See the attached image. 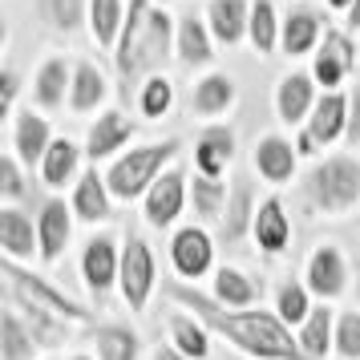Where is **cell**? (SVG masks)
I'll use <instances>...</instances> for the list:
<instances>
[{
	"label": "cell",
	"mask_w": 360,
	"mask_h": 360,
	"mask_svg": "<svg viewBox=\"0 0 360 360\" xmlns=\"http://www.w3.org/2000/svg\"><path fill=\"white\" fill-rule=\"evenodd\" d=\"M174 300L191 304L214 332H223L227 340H235L239 348L255 352V356H267V360H316V356H308V352H300L295 340H292V332L279 324L276 316H267V311H227V308H219V304H211V300H202V295L186 292V288H174Z\"/></svg>",
	"instance_id": "obj_1"
},
{
	"label": "cell",
	"mask_w": 360,
	"mask_h": 360,
	"mask_svg": "<svg viewBox=\"0 0 360 360\" xmlns=\"http://www.w3.org/2000/svg\"><path fill=\"white\" fill-rule=\"evenodd\" d=\"M166 49H170V20H166V13H146V4L134 0L130 29H126L122 49H117V69H122V77L134 82L138 73L154 69L158 61H166Z\"/></svg>",
	"instance_id": "obj_2"
},
{
	"label": "cell",
	"mask_w": 360,
	"mask_h": 360,
	"mask_svg": "<svg viewBox=\"0 0 360 360\" xmlns=\"http://www.w3.org/2000/svg\"><path fill=\"white\" fill-rule=\"evenodd\" d=\"M311 195L328 211H340L348 202H356L360 198V166L348 162V158H332V162L316 166L311 170Z\"/></svg>",
	"instance_id": "obj_3"
},
{
	"label": "cell",
	"mask_w": 360,
	"mask_h": 360,
	"mask_svg": "<svg viewBox=\"0 0 360 360\" xmlns=\"http://www.w3.org/2000/svg\"><path fill=\"white\" fill-rule=\"evenodd\" d=\"M174 154V142H166V146H146V150H134L130 158H122L114 166V174H110V186H114V195L122 198H134L146 191V182L158 174V166L166 162Z\"/></svg>",
	"instance_id": "obj_4"
},
{
	"label": "cell",
	"mask_w": 360,
	"mask_h": 360,
	"mask_svg": "<svg viewBox=\"0 0 360 360\" xmlns=\"http://www.w3.org/2000/svg\"><path fill=\"white\" fill-rule=\"evenodd\" d=\"M4 279L13 283V295H17L20 304H29L33 311H45V316H65V320H85V311L77 304H69L61 292H53L45 279H33L17 271L13 263H4Z\"/></svg>",
	"instance_id": "obj_5"
},
{
	"label": "cell",
	"mask_w": 360,
	"mask_h": 360,
	"mask_svg": "<svg viewBox=\"0 0 360 360\" xmlns=\"http://www.w3.org/2000/svg\"><path fill=\"white\" fill-rule=\"evenodd\" d=\"M150 288H154V255H150V247L142 239H130L126 255H122V292L130 300V308L146 304Z\"/></svg>",
	"instance_id": "obj_6"
},
{
	"label": "cell",
	"mask_w": 360,
	"mask_h": 360,
	"mask_svg": "<svg viewBox=\"0 0 360 360\" xmlns=\"http://www.w3.org/2000/svg\"><path fill=\"white\" fill-rule=\"evenodd\" d=\"M174 267H179L182 276H202L211 267V239L195 227L182 231L179 239H174Z\"/></svg>",
	"instance_id": "obj_7"
},
{
	"label": "cell",
	"mask_w": 360,
	"mask_h": 360,
	"mask_svg": "<svg viewBox=\"0 0 360 360\" xmlns=\"http://www.w3.org/2000/svg\"><path fill=\"white\" fill-rule=\"evenodd\" d=\"M182 211V174H166L162 182H154V191L146 198V214L150 223H170L174 214Z\"/></svg>",
	"instance_id": "obj_8"
},
{
	"label": "cell",
	"mask_w": 360,
	"mask_h": 360,
	"mask_svg": "<svg viewBox=\"0 0 360 360\" xmlns=\"http://www.w3.org/2000/svg\"><path fill=\"white\" fill-rule=\"evenodd\" d=\"M348 69H352V45H348L340 33L324 37V53H320V61H316V77L324 85H336Z\"/></svg>",
	"instance_id": "obj_9"
},
{
	"label": "cell",
	"mask_w": 360,
	"mask_h": 360,
	"mask_svg": "<svg viewBox=\"0 0 360 360\" xmlns=\"http://www.w3.org/2000/svg\"><path fill=\"white\" fill-rule=\"evenodd\" d=\"M69 243V211L65 202H49L41 211V255L57 259V251Z\"/></svg>",
	"instance_id": "obj_10"
},
{
	"label": "cell",
	"mask_w": 360,
	"mask_h": 360,
	"mask_svg": "<svg viewBox=\"0 0 360 360\" xmlns=\"http://www.w3.org/2000/svg\"><path fill=\"white\" fill-rule=\"evenodd\" d=\"M308 279H311V288H316L320 295H340L344 292V263H340V255H336L332 247L316 251V259H311V267H308Z\"/></svg>",
	"instance_id": "obj_11"
},
{
	"label": "cell",
	"mask_w": 360,
	"mask_h": 360,
	"mask_svg": "<svg viewBox=\"0 0 360 360\" xmlns=\"http://www.w3.org/2000/svg\"><path fill=\"white\" fill-rule=\"evenodd\" d=\"M130 130H134V126L126 122V117L105 114L98 126L89 130V158H105V154H114V150L130 138Z\"/></svg>",
	"instance_id": "obj_12"
},
{
	"label": "cell",
	"mask_w": 360,
	"mask_h": 360,
	"mask_svg": "<svg viewBox=\"0 0 360 360\" xmlns=\"http://www.w3.org/2000/svg\"><path fill=\"white\" fill-rule=\"evenodd\" d=\"M114 243L110 239H94V243L85 247V279H89V288H110L114 283Z\"/></svg>",
	"instance_id": "obj_13"
},
{
	"label": "cell",
	"mask_w": 360,
	"mask_h": 360,
	"mask_svg": "<svg viewBox=\"0 0 360 360\" xmlns=\"http://www.w3.org/2000/svg\"><path fill=\"white\" fill-rule=\"evenodd\" d=\"M0 247L8 255H33V223L17 211H0Z\"/></svg>",
	"instance_id": "obj_14"
},
{
	"label": "cell",
	"mask_w": 360,
	"mask_h": 360,
	"mask_svg": "<svg viewBox=\"0 0 360 360\" xmlns=\"http://www.w3.org/2000/svg\"><path fill=\"white\" fill-rule=\"evenodd\" d=\"M231 134L227 130H207L202 134V142H198V170L211 179V174H219L223 166H227V158H231Z\"/></svg>",
	"instance_id": "obj_15"
},
{
	"label": "cell",
	"mask_w": 360,
	"mask_h": 360,
	"mask_svg": "<svg viewBox=\"0 0 360 360\" xmlns=\"http://www.w3.org/2000/svg\"><path fill=\"white\" fill-rule=\"evenodd\" d=\"M255 162H259V170L267 174V179L283 182L288 174H292L295 154H292V146H288V142H279V138H267V142L255 150Z\"/></svg>",
	"instance_id": "obj_16"
},
{
	"label": "cell",
	"mask_w": 360,
	"mask_h": 360,
	"mask_svg": "<svg viewBox=\"0 0 360 360\" xmlns=\"http://www.w3.org/2000/svg\"><path fill=\"white\" fill-rule=\"evenodd\" d=\"M308 101H311L308 77H300V73L283 77V85H279V114L288 117V122H300L304 110H308Z\"/></svg>",
	"instance_id": "obj_17"
},
{
	"label": "cell",
	"mask_w": 360,
	"mask_h": 360,
	"mask_svg": "<svg viewBox=\"0 0 360 360\" xmlns=\"http://www.w3.org/2000/svg\"><path fill=\"white\" fill-rule=\"evenodd\" d=\"M255 235L267 251H283L288 243V219H283V207L279 202H267L259 211V223H255Z\"/></svg>",
	"instance_id": "obj_18"
},
{
	"label": "cell",
	"mask_w": 360,
	"mask_h": 360,
	"mask_svg": "<svg viewBox=\"0 0 360 360\" xmlns=\"http://www.w3.org/2000/svg\"><path fill=\"white\" fill-rule=\"evenodd\" d=\"M344 126V101L332 94L316 105V117H311V142H332Z\"/></svg>",
	"instance_id": "obj_19"
},
{
	"label": "cell",
	"mask_w": 360,
	"mask_h": 360,
	"mask_svg": "<svg viewBox=\"0 0 360 360\" xmlns=\"http://www.w3.org/2000/svg\"><path fill=\"white\" fill-rule=\"evenodd\" d=\"M211 20H214V33L223 41H239L243 37V0H214L211 4Z\"/></svg>",
	"instance_id": "obj_20"
},
{
	"label": "cell",
	"mask_w": 360,
	"mask_h": 360,
	"mask_svg": "<svg viewBox=\"0 0 360 360\" xmlns=\"http://www.w3.org/2000/svg\"><path fill=\"white\" fill-rule=\"evenodd\" d=\"M45 142H49V126L41 122V117L33 114H25L20 117V126H17V146H20V158H41L45 154Z\"/></svg>",
	"instance_id": "obj_21"
},
{
	"label": "cell",
	"mask_w": 360,
	"mask_h": 360,
	"mask_svg": "<svg viewBox=\"0 0 360 360\" xmlns=\"http://www.w3.org/2000/svg\"><path fill=\"white\" fill-rule=\"evenodd\" d=\"M182 61H191V65H202V61H211V41H207V29L198 25L195 17L182 20Z\"/></svg>",
	"instance_id": "obj_22"
},
{
	"label": "cell",
	"mask_w": 360,
	"mask_h": 360,
	"mask_svg": "<svg viewBox=\"0 0 360 360\" xmlns=\"http://www.w3.org/2000/svg\"><path fill=\"white\" fill-rule=\"evenodd\" d=\"M77 211L85 214V219H101V214L110 211V202H105V186H101L98 170H89L82 179V186H77Z\"/></svg>",
	"instance_id": "obj_23"
},
{
	"label": "cell",
	"mask_w": 360,
	"mask_h": 360,
	"mask_svg": "<svg viewBox=\"0 0 360 360\" xmlns=\"http://www.w3.org/2000/svg\"><path fill=\"white\" fill-rule=\"evenodd\" d=\"M328 336H332V311L320 308L308 316V324H304V348H308V356L324 360L328 352Z\"/></svg>",
	"instance_id": "obj_24"
},
{
	"label": "cell",
	"mask_w": 360,
	"mask_h": 360,
	"mask_svg": "<svg viewBox=\"0 0 360 360\" xmlns=\"http://www.w3.org/2000/svg\"><path fill=\"white\" fill-rule=\"evenodd\" d=\"M73 166H77V150H73V142H53L49 154H45V179H49L53 186H61V182L73 174Z\"/></svg>",
	"instance_id": "obj_25"
},
{
	"label": "cell",
	"mask_w": 360,
	"mask_h": 360,
	"mask_svg": "<svg viewBox=\"0 0 360 360\" xmlns=\"http://www.w3.org/2000/svg\"><path fill=\"white\" fill-rule=\"evenodd\" d=\"M0 348H4V360H25L33 352V340L25 336L17 316H4V324H0Z\"/></svg>",
	"instance_id": "obj_26"
},
{
	"label": "cell",
	"mask_w": 360,
	"mask_h": 360,
	"mask_svg": "<svg viewBox=\"0 0 360 360\" xmlns=\"http://www.w3.org/2000/svg\"><path fill=\"white\" fill-rule=\"evenodd\" d=\"M231 101V82L227 77H207V82L195 89V110L198 114H214Z\"/></svg>",
	"instance_id": "obj_27"
},
{
	"label": "cell",
	"mask_w": 360,
	"mask_h": 360,
	"mask_svg": "<svg viewBox=\"0 0 360 360\" xmlns=\"http://www.w3.org/2000/svg\"><path fill=\"white\" fill-rule=\"evenodd\" d=\"M98 348L105 360H134L138 340H134V332H126V328H105L98 336Z\"/></svg>",
	"instance_id": "obj_28"
},
{
	"label": "cell",
	"mask_w": 360,
	"mask_h": 360,
	"mask_svg": "<svg viewBox=\"0 0 360 360\" xmlns=\"http://www.w3.org/2000/svg\"><path fill=\"white\" fill-rule=\"evenodd\" d=\"M101 94H105V85H101V73L94 65H82L77 69V85H73V105L77 110H89V105H98Z\"/></svg>",
	"instance_id": "obj_29"
},
{
	"label": "cell",
	"mask_w": 360,
	"mask_h": 360,
	"mask_svg": "<svg viewBox=\"0 0 360 360\" xmlns=\"http://www.w3.org/2000/svg\"><path fill=\"white\" fill-rule=\"evenodd\" d=\"M316 20L308 17V13H300V17L288 20V29H283V45H288V53H308L311 41H316Z\"/></svg>",
	"instance_id": "obj_30"
},
{
	"label": "cell",
	"mask_w": 360,
	"mask_h": 360,
	"mask_svg": "<svg viewBox=\"0 0 360 360\" xmlns=\"http://www.w3.org/2000/svg\"><path fill=\"white\" fill-rule=\"evenodd\" d=\"M214 288H219V300L223 304H251V295H255V288L239 271H227V267L214 276Z\"/></svg>",
	"instance_id": "obj_31"
},
{
	"label": "cell",
	"mask_w": 360,
	"mask_h": 360,
	"mask_svg": "<svg viewBox=\"0 0 360 360\" xmlns=\"http://www.w3.org/2000/svg\"><path fill=\"white\" fill-rule=\"evenodd\" d=\"M251 41H255V49L267 53L276 45V13H271V4H255V13H251Z\"/></svg>",
	"instance_id": "obj_32"
},
{
	"label": "cell",
	"mask_w": 360,
	"mask_h": 360,
	"mask_svg": "<svg viewBox=\"0 0 360 360\" xmlns=\"http://www.w3.org/2000/svg\"><path fill=\"white\" fill-rule=\"evenodd\" d=\"M61 94H65V61H49L45 73H41V82H37V98L45 105H57Z\"/></svg>",
	"instance_id": "obj_33"
},
{
	"label": "cell",
	"mask_w": 360,
	"mask_h": 360,
	"mask_svg": "<svg viewBox=\"0 0 360 360\" xmlns=\"http://www.w3.org/2000/svg\"><path fill=\"white\" fill-rule=\"evenodd\" d=\"M174 336H179V348L186 352V356L202 360L207 352H211V344H207V336H202V332H198V328L191 324V320H182V316L174 320Z\"/></svg>",
	"instance_id": "obj_34"
},
{
	"label": "cell",
	"mask_w": 360,
	"mask_h": 360,
	"mask_svg": "<svg viewBox=\"0 0 360 360\" xmlns=\"http://www.w3.org/2000/svg\"><path fill=\"white\" fill-rule=\"evenodd\" d=\"M117 33V0H94V37L98 45L114 41Z\"/></svg>",
	"instance_id": "obj_35"
},
{
	"label": "cell",
	"mask_w": 360,
	"mask_h": 360,
	"mask_svg": "<svg viewBox=\"0 0 360 360\" xmlns=\"http://www.w3.org/2000/svg\"><path fill=\"white\" fill-rule=\"evenodd\" d=\"M247 207H251V191H247V182H239V186H235L231 214H227V223H223L227 239H239V235H243V227H247Z\"/></svg>",
	"instance_id": "obj_36"
},
{
	"label": "cell",
	"mask_w": 360,
	"mask_h": 360,
	"mask_svg": "<svg viewBox=\"0 0 360 360\" xmlns=\"http://www.w3.org/2000/svg\"><path fill=\"white\" fill-rule=\"evenodd\" d=\"M279 316L283 320H308V300H304V288H295V283H288L283 292H279Z\"/></svg>",
	"instance_id": "obj_37"
},
{
	"label": "cell",
	"mask_w": 360,
	"mask_h": 360,
	"mask_svg": "<svg viewBox=\"0 0 360 360\" xmlns=\"http://www.w3.org/2000/svg\"><path fill=\"white\" fill-rule=\"evenodd\" d=\"M219 202H223V191H219V182L198 179V182H195V207H198V211L211 219V214H219Z\"/></svg>",
	"instance_id": "obj_38"
},
{
	"label": "cell",
	"mask_w": 360,
	"mask_h": 360,
	"mask_svg": "<svg viewBox=\"0 0 360 360\" xmlns=\"http://www.w3.org/2000/svg\"><path fill=\"white\" fill-rule=\"evenodd\" d=\"M142 110H146L150 117L166 114V110H170V85L166 82H150L146 94H142Z\"/></svg>",
	"instance_id": "obj_39"
},
{
	"label": "cell",
	"mask_w": 360,
	"mask_h": 360,
	"mask_svg": "<svg viewBox=\"0 0 360 360\" xmlns=\"http://www.w3.org/2000/svg\"><path fill=\"white\" fill-rule=\"evenodd\" d=\"M340 352L344 356H360V316L356 311L340 316Z\"/></svg>",
	"instance_id": "obj_40"
},
{
	"label": "cell",
	"mask_w": 360,
	"mask_h": 360,
	"mask_svg": "<svg viewBox=\"0 0 360 360\" xmlns=\"http://www.w3.org/2000/svg\"><path fill=\"white\" fill-rule=\"evenodd\" d=\"M49 13L57 20V29H77L82 20V0H49Z\"/></svg>",
	"instance_id": "obj_41"
},
{
	"label": "cell",
	"mask_w": 360,
	"mask_h": 360,
	"mask_svg": "<svg viewBox=\"0 0 360 360\" xmlns=\"http://www.w3.org/2000/svg\"><path fill=\"white\" fill-rule=\"evenodd\" d=\"M0 186H4V195H8V198L20 195V179H17V166H13V158H0Z\"/></svg>",
	"instance_id": "obj_42"
},
{
	"label": "cell",
	"mask_w": 360,
	"mask_h": 360,
	"mask_svg": "<svg viewBox=\"0 0 360 360\" xmlns=\"http://www.w3.org/2000/svg\"><path fill=\"white\" fill-rule=\"evenodd\" d=\"M348 138H352V142H360V94H356V101H352V122H348Z\"/></svg>",
	"instance_id": "obj_43"
},
{
	"label": "cell",
	"mask_w": 360,
	"mask_h": 360,
	"mask_svg": "<svg viewBox=\"0 0 360 360\" xmlns=\"http://www.w3.org/2000/svg\"><path fill=\"white\" fill-rule=\"evenodd\" d=\"M0 89H4V94H0V101L8 105V101H13V94H17V77H13V73H4V77H0Z\"/></svg>",
	"instance_id": "obj_44"
},
{
	"label": "cell",
	"mask_w": 360,
	"mask_h": 360,
	"mask_svg": "<svg viewBox=\"0 0 360 360\" xmlns=\"http://www.w3.org/2000/svg\"><path fill=\"white\" fill-rule=\"evenodd\" d=\"M154 360H182L179 352H170V348H158V352H154Z\"/></svg>",
	"instance_id": "obj_45"
},
{
	"label": "cell",
	"mask_w": 360,
	"mask_h": 360,
	"mask_svg": "<svg viewBox=\"0 0 360 360\" xmlns=\"http://www.w3.org/2000/svg\"><path fill=\"white\" fill-rule=\"evenodd\" d=\"M348 20H352V29H360V0L352 4V13H348Z\"/></svg>",
	"instance_id": "obj_46"
},
{
	"label": "cell",
	"mask_w": 360,
	"mask_h": 360,
	"mask_svg": "<svg viewBox=\"0 0 360 360\" xmlns=\"http://www.w3.org/2000/svg\"><path fill=\"white\" fill-rule=\"evenodd\" d=\"M332 4H336V8H344V4H348V0H332Z\"/></svg>",
	"instance_id": "obj_47"
},
{
	"label": "cell",
	"mask_w": 360,
	"mask_h": 360,
	"mask_svg": "<svg viewBox=\"0 0 360 360\" xmlns=\"http://www.w3.org/2000/svg\"><path fill=\"white\" fill-rule=\"evenodd\" d=\"M82 360H85V356H82Z\"/></svg>",
	"instance_id": "obj_48"
}]
</instances>
